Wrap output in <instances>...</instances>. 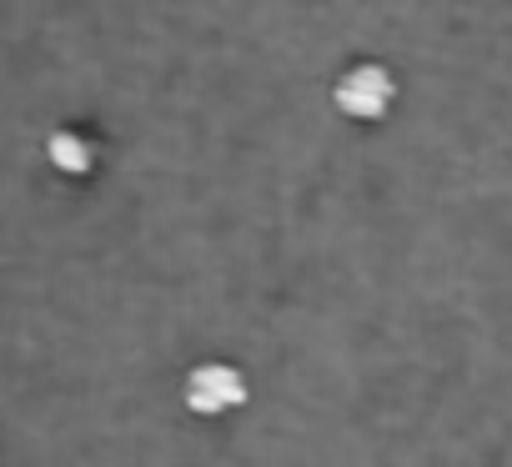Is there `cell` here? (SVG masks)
<instances>
[{"mask_svg":"<svg viewBox=\"0 0 512 467\" xmlns=\"http://www.w3.org/2000/svg\"><path fill=\"white\" fill-rule=\"evenodd\" d=\"M332 101H337V111H342L347 121H382V116L392 111V101H397V81H392L387 66L362 61V66H352V71L337 76Z\"/></svg>","mask_w":512,"mask_h":467,"instance_id":"1","label":"cell"},{"mask_svg":"<svg viewBox=\"0 0 512 467\" xmlns=\"http://www.w3.org/2000/svg\"><path fill=\"white\" fill-rule=\"evenodd\" d=\"M246 377L231 367V362H196L186 372V407L196 417H226L246 402Z\"/></svg>","mask_w":512,"mask_h":467,"instance_id":"2","label":"cell"},{"mask_svg":"<svg viewBox=\"0 0 512 467\" xmlns=\"http://www.w3.org/2000/svg\"><path fill=\"white\" fill-rule=\"evenodd\" d=\"M46 161H51L61 176H91V171H96V146H91V136L61 126V131L46 136Z\"/></svg>","mask_w":512,"mask_h":467,"instance_id":"3","label":"cell"}]
</instances>
